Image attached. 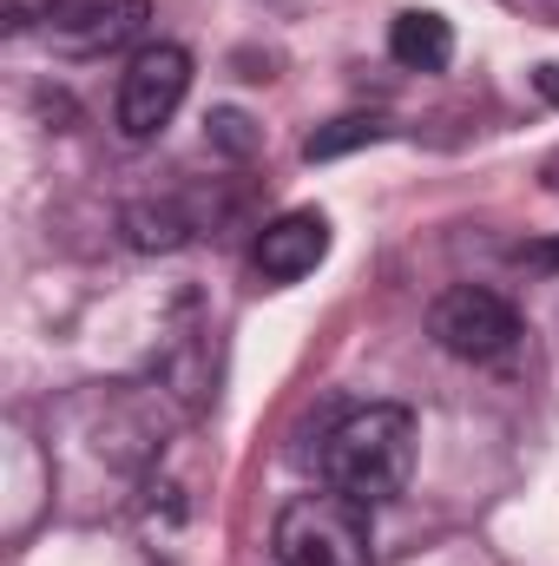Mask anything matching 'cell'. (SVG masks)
I'll use <instances>...</instances> for the list:
<instances>
[{"label":"cell","instance_id":"10","mask_svg":"<svg viewBox=\"0 0 559 566\" xmlns=\"http://www.w3.org/2000/svg\"><path fill=\"white\" fill-rule=\"evenodd\" d=\"M211 139L224 145V151H251L257 133H251V119H244V113H211Z\"/></svg>","mask_w":559,"mask_h":566},{"label":"cell","instance_id":"1","mask_svg":"<svg viewBox=\"0 0 559 566\" xmlns=\"http://www.w3.org/2000/svg\"><path fill=\"white\" fill-rule=\"evenodd\" d=\"M316 468H323V488H336V494H349L362 507L395 501L409 488V474H415V416L395 409V402L349 409L323 434Z\"/></svg>","mask_w":559,"mask_h":566},{"label":"cell","instance_id":"8","mask_svg":"<svg viewBox=\"0 0 559 566\" xmlns=\"http://www.w3.org/2000/svg\"><path fill=\"white\" fill-rule=\"evenodd\" d=\"M389 139V119H369V113H349V119H329L303 139V158L323 165V158H342V151H362V145Z\"/></svg>","mask_w":559,"mask_h":566},{"label":"cell","instance_id":"3","mask_svg":"<svg viewBox=\"0 0 559 566\" xmlns=\"http://www.w3.org/2000/svg\"><path fill=\"white\" fill-rule=\"evenodd\" d=\"M184 93H191V53L171 46V40L139 46L133 66L119 73V106H113V113H119V133H126L133 145L158 139V133L178 119Z\"/></svg>","mask_w":559,"mask_h":566},{"label":"cell","instance_id":"6","mask_svg":"<svg viewBox=\"0 0 559 566\" xmlns=\"http://www.w3.org/2000/svg\"><path fill=\"white\" fill-rule=\"evenodd\" d=\"M323 258H329V218L323 211H283L277 224H264V238H257V271L271 283L309 277Z\"/></svg>","mask_w":559,"mask_h":566},{"label":"cell","instance_id":"7","mask_svg":"<svg viewBox=\"0 0 559 566\" xmlns=\"http://www.w3.org/2000/svg\"><path fill=\"white\" fill-rule=\"evenodd\" d=\"M389 53H395V66H409V73H441V66L454 60V27H447L441 13H395Z\"/></svg>","mask_w":559,"mask_h":566},{"label":"cell","instance_id":"12","mask_svg":"<svg viewBox=\"0 0 559 566\" xmlns=\"http://www.w3.org/2000/svg\"><path fill=\"white\" fill-rule=\"evenodd\" d=\"M553 191H559V165H553Z\"/></svg>","mask_w":559,"mask_h":566},{"label":"cell","instance_id":"4","mask_svg":"<svg viewBox=\"0 0 559 566\" xmlns=\"http://www.w3.org/2000/svg\"><path fill=\"white\" fill-rule=\"evenodd\" d=\"M428 336H434L447 356H461V363H494V356H507V349L520 343V316H514L507 296H494V290H481V283H454V290L434 296Z\"/></svg>","mask_w":559,"mask_h":566},{"label":"cell","instance_id":"9","mask_svg":"<svg viewBox=\"0 0 559 566\" xmlns=\"http://www.w3.org/2000/svg\"><path fill=\"white\" fill-rule=\"evenodd\" d=\"M126 224H133V244H139V251H178V244L191 238V224H184L171 205H133Z\"/></svg>","mask_w":559,"mask_h":566},{"label":"cell","instance_id":"11","mask_svg":"<svg viewBox=\"0 0 559 566\" xmlns=\"http://www.w3.org/2000/svg\"><path fill=\"white\" fill-rule=\"evenodd\" d=\"M534 86H540V99H547V106H559V66H540V73H534Z\"/></svg>","mask_w":559,"mask_h":566},{"label":"cell","instance_id":"2","mask_svg":"<svg viewBox=\"0 0 559 566\" xmlns=\"http://www.w3.org/2000/svg\"><path fill=\"white\" fill-rule=\"evenodd\" d=\"M369 507L323 488L296 494L271 527V560L277 566H369Z\"/></svg>","mask_w":559,"mask_h":566},{"label":"cell","instance_id":"5","mask_svg":"<svg viewBox=\"0 0 559 566\" xmlns=\"http://www.w3.org/2000/svg\"><path fill=\"white\" fill-rule=\"evenodd\" d=\"M145 20H151L145 0H53V13L40 27L60 53H113V46L139 40Z\"/></svg>","mask_w":559,"mask_h":566}]
</instances>
